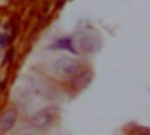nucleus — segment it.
Segmentation results:
<instances>
[{
	"label": "nucleus",
	"instance_id": "nucleus-1",
	"mask_svg": "<svg viewBox=\"0 0 150 135\" xmlns=\"http://www.w3.org/2000/svg\"><path fill=\"white\" fill-rule=\"evenodd\" d=\"M58 110L55 107H47L38 112L32 119V126L38 130H46L56 120Z\"/></svg>",
	"mask_w": 150,
	"mask_h": 135
},
{
	"label": "nucleus",
	"instance_id": "nucleus-2",
	"mask_svg": "<svg viewBox=\"0 0 150 135\" xmlns=\"http://www.w3.org/2000/svg\"><path fill=\"white\" fill-rule=\"evenodd\" d=\"M80 68V62L69 56H64L57 60L54 66L55 73L62 77H70L76 76L79 72Z\"/></svg>",
	"mask_w": 150,
	"mask_h": 135
},
{
	"label": "nucleus",
	"instance_id": "nucleus-3",
	"mask_svg": "<svg viewBox=\"0 0 150 135\" xmlns=\"http://www.w3.org/2000/svg\"><path fill=\"white\" fill-rule=\"evenodd\" d=\"M17 120V112L14 110L6 111L0 118V132L5 133L12 129Z\"/></svg>",
	"mask_w": 150,
	"mask_h": 135
},
{
	"label": "nucleus",
	"instance_id": "nucleus-4",
	"mask_svg": "<svg viewBox=\"0 0 150 135\" xmlns=\"http://www.w3.org/2000/svg\"><path fill=\"white\" fill-rule=\"evenodd\" d=\"M99 42L97 41V40L94 38L93 35H86L82 40V47L84 49V51H94L98 47Z\"/></svg>",
	"mask_w": 150,
	"mask_h": 135
},
{
	"label": "nucleus",
	"instance_id": "nucleus-5",
	"mask_svg": "<svg viewBox=\"0 0 150 135\" xmlns=\"http://www.w3.org/2000/svg\"><path fill=\"white\" fill-rule=\"evenodd\" d=\"M51 47L54 49H66L73 54H76V51L72 47L71 40L69 38H63V39H61V40L55 41L53 44V46H51Z\"/></svg>",
	"mask_w": 150,
	"mask_h": 135
},
{
	"label": "nucleus",
	"instance_id": "nucleus-6",
	"mask_svg": "<svg viewBox=\"0 0 150 135\" xmlns=\"http://www.w3.org/2000/svg\"><path fill=\"white\" fill-rule=\"evenodd\" d=\"M11 37L8 34H0V47H5L9 45Z\"/></svg>",
	"mask_w": 150,
	"mask_h": 135
}]
</instances>
